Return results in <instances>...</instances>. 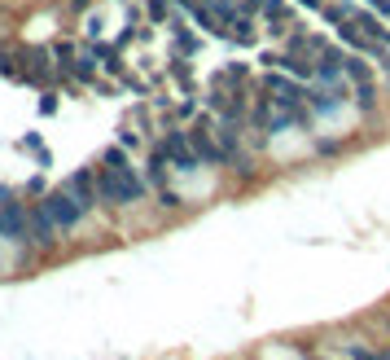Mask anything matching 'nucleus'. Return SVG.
Instances as JSON below:
<instances>
[{
    "label": "nucleus",
    "instance_id": "nucleus-13",
    "mask_svg": "<svg viewBox=\"0 0 390 360\" xmlns=\"http://www.w3.org/2000/svg\"><path fill=\"white\" fill-rule=\"evenodd\" d=\"M382 356H386V360H390V342H386V347H382Z\"/></svg>",
    "mask_w": 390,
    "mask_h": 360
},
{
    "label": "nucleus",
    "instance_id": "nucleus-4",
    "mask_svg": "<svg viewBox=\"0 0 390 360\" xmlns=\"http://www.w3.org/2000/svg\"><path fill=\"white\" fill-rule=\"evenodd\" d=\"M259 18H263V27L272 31V36H289V31L298 27V18H294V9H289L285 0H268V5H263V13H259Z\"/></svg>",
    "mask_w": 390,
    "mask_h": 360
},
{
    "label": "nucleus",
    "instance_id": "nucleus-10",
    "mask_svg": "<svg viewBox=\"0 0 390 360\" xmlns=\"http://www.w3.org/2000/svg\"><path fill=\"white\" fill-rule=\"evenodd\" d=\"M40 114H57V92H53V88H44V97H40Z\"/></svg>",
    "mask_w": 390,
    "mask_h": 360
},
{
    "label": "nucleus",
    "instance_id": "nucleus-1",
    "mask_svg": "<svg viewBox=\"0 0 390 360\" xmlns=\"http://www.w3.org/2000/svg\"><path fill=\"white\" fill-rule=\"evenodd\" d=\"M40 202H44V211H48V216L57 220V228H62V233H75V228H79V224H84V220L92 216V211H88L84 202H79V198H75V193H71L66 185L48 189Z\"/></svg>",
    "mask_w": 390,
    "mask_h": 360
},
{
    "label": "nucleus",
    "instance_id": "nucleus-7",
    "mask_svg": "<svg viewBox=\"0 0 390 360\" xmlns=\"http://www.w3.org/2000/svg\"><path fill=\"white\" fill-rule=\"evenodd\" d=\"M347 145L342 141H333V137H316V158H333V154H342Z\"/></svg>",
    "mask_w": 390,
    "mask_h": 360
},
{
    "label": "nucleus",
    "instance_id": "nucleus-9",
    "mask_svg": "<svg viewBox=\"0 0 390 360\" xmlns=\"http://www.w3.org/2000/svg\"><path fill=\"white\" fill-rule=\"evenodd\" d=\"M158 207H162V211H180V207H185V198H180L175 189H158Z\"/></svg>",
    "mask_w": 390,
    "mask_h": 360
},
{
    "label": "nucleus",
    "instance_id": "nucleus-12",
    "mask_svg": "<svg viewBox=\"0 0 390 360\" xmlns=\"http://www.w3.org/2000/svg\"><path fill=\"white\" fill-rule=\"evenodd\" d=\"M136 145H140V137L132 132V127H123V150H136Z\"/></svg>",
    "mask_w": 390,
    "mask_h": 360
},
{
    "label": "nucleus",
    "instance_id": "nucleus-2",
    "mask_svg": "<svg viewBox=\"0 0 390 360\" xmlns=\"http://www.w3.org/2000/svg\"><path fill=\"white\" fill-rule=\"evenodd\" d=\"M27 237H31V251H40V255H53V251L62 247V228H57V220L44 211V202H31Z\"/></svg>",
    "mask_w": 390,
    "mask_h": 360
},
{
    "label": "nucleus",
    "instance_id": "nucleus-8",
    "mask_svg": "<svg viewBox=\"0 0 390 360\" xmlns=\"http://www.w3.org/2000/svg\"><path fill=\"white\" fill-rule=\"evenodd\" d=\"M145 9L154 22H171V0H145Z\"/></svg>",
    "mask_w": 390,
    "mask_h": 360
},
{
    "label": "nucleus",
    "instance_id": "nucleus-6",
    "mask_svg": "<svg viewBox=\"0 0 390 360\" xmlns=\"http://www.w3.org/2000/svg\"><path fill=\"white\" fill-rule=\"evenodd\" d=\"M229 40H237V44H254L259 40V18L254 13H246V9L233 13L229 18Z\"/></svg>",
    "mask_w": 390,
    "mask_h": 360
},
{
    "label": "nucleus",
    "instance_id": "nucleus-3",
    "mask_svg": "<svg viewBox=\"0 0 390 360\" xmlns=\"http://www.w3.org/2000/svg\"><path fill=\"white\" fill-rule=\"evenodd\" d=\"M62 185H66V189H71L88 211L101 207V198H96V167H79V172H71L66 180H62Z\"/></svg>",
    "mask_w": 390,
    "mask_h": 360
},
{
    "label": "nucleus",
    "instance_id": "nucleus-11",
    "mask_svg": "<svg viewBox=\"0 0 390 360\" xmlns=\"http://www.w3.org/2000/svg\"><path fill=\"white\" fill-rule=\"evenodd\" d=\"M263 5H268V0H241V9H246V13H254V18L263 13Z\"/></svg>",
    "mask_w": 390,
    "mask_h": 360
},
{
    "label": "nucleus",
    "instance_id": "nucleus-5",
    "mask_svg": "<svg viewBox=\"0 0 390 360\" xmlns=\"http://www.w3.org/2000/svg\"><path fill=\"white\" fill-rule=\"evenodd\" d=\"M351 106L360 110L364 119L382 114V92H377V84H373V75H368V79H355V84H351Z\"/></svg>",
    "mask_w": 390,
    "mask_h": 360
}]
</instances>
